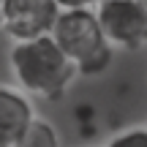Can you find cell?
<instances>
[{"mask_svg": "<svg viewBox=\"0 0 147 147\" xmlns=\"http://www.w3.org/2000/svg\"><path fill=\"white\" fill-rule=\"evenodd\" d=\"M11 74L25 95L41 101H57L65 95L71 79L76 76L74 63L52 41L49 33L14 41L8 52Z\"/></svg>", "mask_w": 147, "mask_h": 147, "instance_id": "6da1fadb", "label": "cell"}, {"mask_svg": "<svg viewBox=\"0 0 147 147\" xmlns=\"http://www.w3.org/2000/svg\"><path fill=\"white\" fill-rule=\"evenodd\" d=\"M49 36L82 76H98L112 65L115 49L104 38L93 8H60Z\"/></svg>", "mask_w": 147, "mask_h": 147, "instance_id": "7a4b0ae2", "label": "cell"}, {"mask_svg": "<svg viewBox=\"0 0 147 147\" xmlns=\"http://www.w3.org/2000/svg\"><path fill=\"white\" fill-rule=\"evenodd\" d=\"M93 14L112 49L139 52L147 44V0H95Z\"/></svg>", "mask_w": 147, "mask_h": 147, "instance_id": "3957f363", "label": "cell"}, {"mask_svg": "<svg viewBox=\"0 0 147 147\" xmlns=\"http://www.w3.org/2000/svg\"><path fill=\"white\" fill-rule=\"evenodd\" d=\"M57 11L55 0H0V22L14 41L49 33Z\"/></svg>", "mask_w": 147, "mask_h": 147, "instance_id": "277c9868", "label": "cell"}, {"mask_svg": "<svg viewBox=\"0 0 147 147\" xmlns=\"http://www.w3.org/2000/svg\"><path fill=\"white\" fill-rule=\"evenodd\" d=\"M33 117H36V109L30 98L16 87L0 84V147H16Z\"/></svg>", "mask_w": 147, "mask_h": 147, "instance_id": "5b68a950", "label": "cell"}, {"mask_svg": "<svg viewBox=\"0 0 147 147\" xmlns=\"http://www.w3.org/2000/svg\"><path fill=\"white\" fill-rule=\"evenodd\" d=\"M16 147H60V136L49 120L36 115L30 120V125L25 128V134L19 136Z\"/></svg>", "mask_w": 147, "mask_h": 147, "instance_id": "8992f818", "label": "cell"}, {"mask_svg": "<svg viewBox=\"0 0 147 147\" xmlns=\"http://www.w3.org/2000/svg\"><path fill=\"white\" fill-rule=\"evenodd\" d=\"M106 147H147V131H144V125H134V128L120 131L117 136L109 139Z\"/></svg>", "mask_w": 147, "mask_h": 147, "instance_id": "52a82bcc", "label": "cell"}, {"mask_svg": "<svg viewBox=\"0 0 147 147\" xmlns=\"http://www.w3.org/2000/svg\"><path fill=\"white\" fill-rule=\"evenodd\" d=\"M57 8H93L95 0H55Z\"/></svg>", "mask_w": 147, "mask_h": 147, "instance_id": "ba28073f", "label": "cell"}, {"mask_svg": "<svg viewBox=\"0 0 147 147\" xmlns=\"http://www.w3.org/2000/svg\"><path fill=\"white\" fill-rule=\"evenodd\" d=\"M0 30H3V22H0Z\"/></svg>", "mask_w": 147, "mask_h": 147, "instance_id": "9c48e42d", "label": "cell"}]
</instances>
